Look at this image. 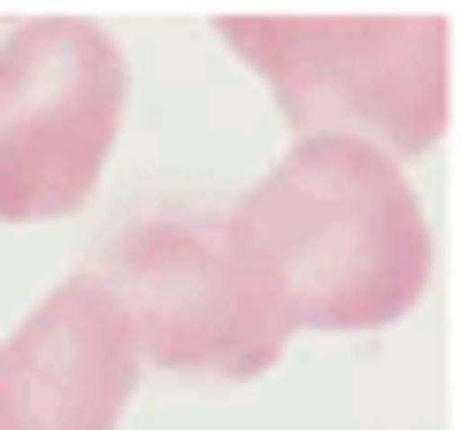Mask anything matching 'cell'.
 Wrapping results in <instances>:
<instances>
[{
  "instance_id": "obj_1",
  "label": "cell",
  "mask_w": 461,
  "mask_h": 430,
  "mask_svg": "<svg viewBox=\"0 0 461 430\" xmlns=\"http://www.w3.org/2000/svg\"><path fill=\"white\" fill-rule=\"evenodd\" d=\"M223 223L285 338L384 331L430 284V223L408 177L354 139H300Z\"/></svg>"
},
{
  "instance_id": "obj_2",
  "label": "cell",
  "mask_w": 461,
  "mask_h": 430,
  "mask_svg": "<svg viewBox=\"0 0 461 430\" xmlns=\"http://www.w3.org/2000/svg\"><path fill=\"white\" fill-rule=\"evenodd\" d=\"M85 277L123 308L139 362L169 377L247 384L285 354V323L262 300L254 269L230 246L215 200L139 193L85 254Z\"/></svg>"
},
{
  "instance_id": "obj_3",
  "label": "cell",
  "mask_w": 461,
  "mask_h": 430,
  "mask_svg": "<svg viewBox=\"0 0 461 430\" xmlns=\"http://www.w3.org/2000/svg\"><path fill=\"white\" fill-rule=\"evenodd\" d=\"M308 139H354L369 154H423L446 131V16H223Z\"/></svg>"
},
{
  "instance_id": "obj_4",
  "label": "cell",
  "mask_w": 461,
  "mask_h": 430,
  "mask_svg": "<svg viewBox=\"0 0 461 430\" xmlns=\"http://www.w3.org/2000/svg\"><path fill=\"white\" fill-rule=\"evenodd\" d=\"M131 69L93 16H32L0 31V215L39 223L93 200L123 123Z\"/></svg>"
},
{
  "instance_id": "obj_5",
  "label": "cell",
  "mask_w": 461,
  "mask_h": 430,
  "mask_svg": "<svg viewBox=\"0 0 461 430\" xmlns=\"http://www.w3.org/2000/svg\"><path fill=\"white\" fill-rule=\"evenodd\" d=\"M139 338L93 277H62L0 346V430H115Z\"/></svg>"
}]
</instances>
